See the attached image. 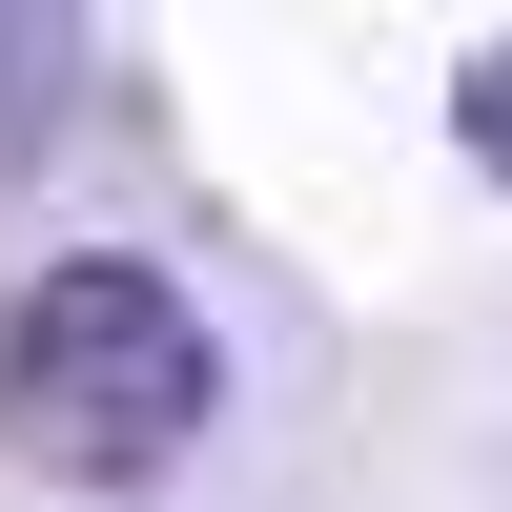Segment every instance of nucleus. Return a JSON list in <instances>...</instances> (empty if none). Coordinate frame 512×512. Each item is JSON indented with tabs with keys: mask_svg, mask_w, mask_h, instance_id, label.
<instances>
[{
	"mask_svg": "<svg viewBox=\"0 0 512 512\" xmlns=\"http://www.w3.org/2000/svg\"><path fill=\"white\" fill-rule=\"evenodd\" d=\"M205 410H226V349H205V308L164 267H123V246H62V267L0 308V451L62 492H144L205 451Z\"/></svg>",
	"mask_w": 512,
	"mask_h": 512,
	"instance_id": "f257e3e1",
	"label": "nucleus"
},
{
	"mask_svg": "<svg viewBox=\"0 0 512 512\" xmlns=\"http://www.w3.org/2000/svg\"><path fill=\"white\" fill-rule=\"evenodd\" d=\"M62 103H82V41H62V21H0V164L62 144Z\"/></svg>",
	"mask_w": 512,
	"mask_h": 512,
	"instance_id": "f03ea898",
	"label": "nucleus"
},
{
	"mask_svg": "<svg viewBox=\"0 0 512 512\" xmlns=\"http://www.w3.org/2000/svg\"><path fill=\"white\" fill-rule=\"evenodd\" d=\"M451 144H472V164H492V185H512V41H492V62H472V82H451Z\"/></svg>",
	"mask_w": 512,
	"mask_h": 512,
	"instance_id": "7ed1b4c3",
	"label": "nucleus"
}]
</instances>
